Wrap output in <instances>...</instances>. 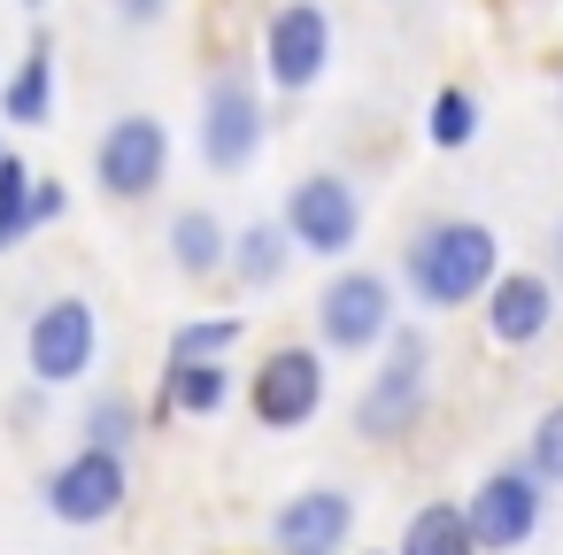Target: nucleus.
I'll list each match as a JSON object with an SVG mask.
<instances>
[{
	"label": "nucleus",
	"mask_w": 563,
	"mask_h": 555,
	"mask_svg": "<svg viewBox=\"0 0 563 555\" xmlns=\"http://www.w3.org/2000/svg\"><path fill=\"white\" fill-rule=\"evenodd\" d=\"M501 270V232L486 217H432L401 240V293L424 317H455L478 309V293Z\"/></svg>",
	"instance_id": "obj_1"
},
{
	"label": "nucleus",
	"mask_w": 563,
	"mask_h": 555,
	"mask_svg": "<svg viewBox=\"0 0 563 555\" xmlns=\"http://www.w3.org/2000/svg\"><path fill=\"white\" fill-rule=\"evenodd\" d=\"M378 347H386V363L355 393V432L386 447V440H409L424 424V409H432V340L417 324H394Z\"/></svg>",
	"instance_id": "obj_2"
},
{
	"label": "nucleus",
	"mask_w": 563,
	"mask_h": 555,
	"mask_svg": "<svg viewBox=\"0 0 563 555\" xmlns=\"http://www.w3.org/2000/svg\"><path fill=\"white\" fill-rule=\"evenodd\" d=\"M309 324H317V347L324 355H371L394 324H401V293L386 270H363V263H340L317 301H309Z\"/></svg>",
	"instance_id": "obj_3"
},
{
	"label": "nucleus",
	"mask_w": 563,
	"mask_h": 555,
	"mask_svg": "<svg viewBox=\"0 0 563 555\" xmlns=\"http://www.w3.org/2000/svg\"><path fill=\"white\" fill-rule=\"evenodd\" d=\"M255 55H263V86L286 93V101H301V93H317L332 78L340 24H332L324 0H278V9L263 16V47Z\"/></svg>",
	"instance_id": "obj_4"
},
{
	"label": "nucleus",
	"mask_w": 563,
	"mask_h": 555,
	"mask_svg": "<svg viewBox=\"0 0 563 555\" xmlns=\"http://www.w3.org/2000/svg\"><path fill=\"white\" fill-rule=\"evenodd\" d=\"M263 86L247 63H217L201 78V124H194V147L217 178H240L255 155H263Z\"/></svg>",
	"instance_id": "obj_5"
},
{
	"label": "nucleus",
	"mask_w": 563,
	"mask_h": 555,
	"mask_svg": "<svg viewBox=\"0 0 563 555\" xmlns=\"http://www.w3.org/2000/svg\"><path fill=\"white\" fill-rule=\"evenodd\" d=\"M278 224H286V240H294V255L347 263V255L363 247L371 209H363V186H355L347 170H309V178H294V186H286Z\"/></svg>",
	"instance_id": "obj_6"
},
{
	"label": "nucleus",
	"mask_w": 563,
	"mask_h": 555,
	"mask_svg": "<svg viewBox=\"0 0 563 555\" xmlns=\"http://www.w3.org/2000/svg\"><path fill=\"white\" fill-rule=\"evenodd\" d=\"M324 347L317 340H286V347H263V363L247 370V409L263 432H309L324 417Z\"/></svg>",
	"instance_id": "obj_7"
},
{
	"label": "nucleus",
	"mask_w": 563,
	"mask_h": 555,
	"mask_svg": "<svg viewBox=\"0 0 563 555\" xmlns=\"http://www.w3.org/2000/svg\"><path fill=\"white\" fill-rule=\"evenodd\" d=\"M93 186L109 201H155L170 186V124L155 109H124L93 140Z\"/></svg>",
	"instance_id": "obj_8"
},
{
	"label": "nucleus",
	"mask_w": 563,
	"mask_h": 555,
	"mask_svg": "<svg viewBox=\"0 0 563 555\" xmlns=\"http://www.w3.org/2000/svg\"><path fill=\"white\" fill-rule=\"evenodd\" d=\"M93 363H101V309L86 293L40 301L32 324H24V370H32V386H47V393L55 386H78Z\"/></svg>",
	"instance_id": "obj_9"
},
{
	"label": "nucleus",
	"mask_w": 563,
	"mask_h": 555,
	"mask_svg": "<svg viewBox=\"0 0 563 555\" xmlns=\"http://www.w3.org/2000/svg\"><path fill=\"white\" fill-rule=\"evenodd\" d=\"M463 517H471L478 555H517V547H532L540 524H548V486L525 470V455H517V463H494V470L463 493Z\"/></svg>",
	"instance_id": "obj_10"
},
{
	"label": "nucleus",
	"mask_w": 563,
	"mask_h": 555,
	"mask_svg": "<svg viewBox=\"0 0 563 555\" xmlns=\"http://www.w3.org/2000/svg\"><path fill=\"white\" fill-rule=\"evenodd\" d=\"M124 501H132V455H117V447H86L78 440L47 470V517L70 524V532H93V524L124 517Z\"/></svg>",
	"instance_id": "obj_11"
},
{
	"label": "nucleus",
	"mask_w": 563,
	"mask_h": 555,
	"mask_svg": "<svg viewBox=\"0 0 563 555\" xmlns=\"http://www.w3.org/2000/svg\"><path fill=\"white\" fill-rule=\"evenodd\" d=\"M478 317H486V340H494L501 355H525V347H540V340L555 332V317H563V286H555L548 270H517V263H501L494 286L478 293Z\"/></svg>",
	"instance_id": "obj_12"
},
{
	"label": "nucleus",
	"mask_w": 563,
	"mask_h": 555,
	"mask_svg": "<svg viewBox=\"0 0 563 555\" xmlns=\"http://www.w3.org/2000/svg\"><path fill=\"white\" fill-rule=\"evenodd\" d=\"M355 517H363V501L347 486H301V493H286L271 509L263 540H271V555H347Z\"/></svg>",
	"instance_id": "obj_13"
},
{
	"label": "nucleus",
	"mask_w": 563,
	"mask_h": 555,
	"mask_svg": "<svg viewBox=\"0 0 563 555\" xmlns=\"http://www.w3.org/2000/svg\"><path fill=\"white\" fill-rule=\"evenodd\" d=\"M232 401V363L224 355H201V363H170L163 355V393L147 409V424H170V417H217Z\"/></svg>",
	"instance_id": "obj_14"
},
{
	"label": "nucleus",
	"mask_w": 563,
	"mask_h": 555,
	"mask_svg": "<svg viewBox=\"0 0 563 555\" xmlns=\"http://www.w3.org/2000/svg\"><path fill=\"white\" fill-rule=\"evenodd\" d=\"M286 270H294V240H286V224H278V217H255V224H240V232H232L224 278H232L240 293H278V286H286Z\"/></svg>",
	"instance_id": "obj_15"
},
{
	"label": "nucleus",
	"mask_w": 563,
	"mask_h": 555,
	"mask_svg": "<svg viewBox=\"0 0 563 555\" xmlns=\"http://www.w3.org/2000/svg\"><path fill=\"white\" fill-rule=\"evenodd\" d=\"M163 247H170V270L178 278H194V286H209V278H224V255H232V224L217 217V209H178L170 217V232H163Z\"/></svg>",
	"instance_id": "obj_16"
},
{
	"label": "nucleus",
	"mask_w": 563,
	"mask_h": 555,
	"mask_svg": "<svg viewBox=\"0 0 563 555\" xmlns=\"http://www.w3.org/2000/svg\"><path fill=\"white\" fill-rule=\"evenodd\" d=\"M0 124H16V132H40L55 124V40L40 32L16 63V78L0 86Z\"/></svg>",
	"instance_id": "obj_17"
},
{
	"label": "nucleus",
	"mask_w": 563,
	"mask_h": 555,
	"mask_svg": "<svg viewBox=\"0 0 563 555\" xmlns=\"http://www.w3.org/2000/svg\"><path fill=\"white\" fill-rule=\"evenodd\" d=\"M394 555H478L463 501H448V493L440 501H417L409 524H401V540H394Z\"/></svg>",
	"instance_id": "obj_18"
},
{
	"label": "nucleus",
	"mask_w": 563,
	"mask_h": 555,
	"mask_svg": "<svg viewBox=\"0 0 563 555\" xmlns=\"http://www.w3.org/2000/svg\"><path fill=\"white\" fill-rule=\"evenodd\" d=\"M140 432H147V417H140V401H132L124 386H101V393L78 409V440H86V447H117V455H132Z\"/></svg>",
	"instance_id": "obj_19"
},
{
	"label": "nucleus",
	"mask_w": 563,
	"mask_h": 555,
	"mask_svg": "<svg viewBox=\"0 0 563 555\" xmlns=\"http://www.w3.org/2000/svg\"><path fill=\"white\" fill-rule=\"evenodd\" d=\"M478 124H486V109H478L471 86H440V93L424 101V140H432L440 155H463V147L478 140Z\"/></svg>",
	"instance_id": "obj_20"
},
{
	"label": "nucleus",
	"mask_w": 563,
	"mask_h": 555,
	"mask_svg": "<svg viewBox=\"0 0 563 555\" xmlns=\"http://www.w3.org/2000/svg\"><path fill=\"white\" fill-rule=\"evenodd\" d=\"M32 163L9 147V155H0V255H9V247H24L32 240V224H24V201H32Z\"/></svg>",
	"instance_id": "obj_21"
},
{
	"label": "nucleus",
	"mask_w": 563,
	"mask_h": 555,
	"mask_svg": "<svg viewBox=\"0 0 563 555\" xmlns=\"http://www.w3.org/2000/svg\"><path fill=\"white\" fill-rule=\"evenodd\" d=\"M247 340V324L240 317H186L178 332H170V363H201V355H232Z\"/></svg>",
	"instance_id": "obj_22"
},
{
	"label": "nucleus",
	"mask_w": 563,
	"mask_h": 555,
	"mask_svg": "<svg viewBox=\"0 0 563 555\" xmlns=\"http://www.w3.org/2000/svg\"><path fill=\"white\" fill-rule=\"evenodd\" d=\"M525 470L555 493L563 486V401H548L540 417H532V432H525Z\"/></svg>",
	"instance_id": "obj_23"
},
{
	"label": "nucleus",
	"mask_w": 563,
	"mask_h": 555,
	"mask_svg": "<svg viewBox=\"0 0 563 555\" xmlns=\"http://www.w3.org/2000/svg\"><path fill=\"white\" fill-rule=\"evenodd\" d=\"M170 9H178V0H109V16L124 32H155V24H170Z\"/></svg>",
	"instance_id": "obj_24"
},
{
	"label": "nucleus",
	"mask_w": 563,
	"mask_h": 555,
	"mask_svg": "<svg viewBox=\"0 0 563 555\" xmlns=\"http://www.w3.org/2000/svg\"><path fill=\"white\" fill-rule=\"evenodd\" d=\"M63 209H70V193H63L55 178H32V201H24V224H32V232H47V224H55Z\"/></svg>",
	"instance_id": "obj_25"
},
{
	"label": "nucleus",
	"mask_w": 563,
	"mask_h": 555,
	"mask_svg": "<svg viewBox=\"0 0 563 555\" xmlns=\"http://www.w3.org/2000/svg\"><path fill=\"white\" fill-rule=\"evenodd\" d=\"M548 278H555V286H563V224H555V270H548Z\"/></svg>",
	"instance_id": "obj_26"
},
{
	"label": "nucleus",
	"mask_w": 563,
	"mask_h": 555,
	"mask_svg": "<svg viewBox=\"0 0 563 555\" xmlns=\"http://www.w3.org/2000/svg\"><path fill=\"white\" fill-rule=\"evenodd\" d=\"M24 9H32V16H40V9H47V0H24Z\"/></svg>",
	"instance_id": "obj_27"
},
{
	"label": "nucleus",
	"mask_w": 563,
	"mask_h": 555,
	"mask_svg": "<svg viewBox=\"0 0 563 555\" xmlns=\"http://www.w3.org/2000/svg\"><path fill=\"white\" fill-rule=\"evenodd\" d=\"M347 555H355V547H347ZM363 555H386V547H363Z\"/></svg>",
	"instance_id": "obj_28"
},
{
	"label": "nucleus",
	"mask_w": 563,
	"mask_h": 555,
	"mask_svg": "<svg viewBox=\"0 0 563 555\" xmlns=\"http://www.w3.org/2000/svg\"><path fill=\"white\" fill-rule=\"evenodd\" d=\"M555 109H563V86H555Z\"/></svg>",
	"instance_id": "obj_29"
},
{
	"label": "nucleus",
	"mask_w": 563,
	"mask_h": 555,
	"mask_svg": "<svg viewBox=\"0 0 563 555\" xmlns=\"http://www.w3.org/2000/svg\"><path fill=\"white\" fill-rule=\"evenodd\" d=\"M0 155H9V140H0Z\"/></svg>",
	"instance_id": "obj_30"
}]
</instances>
